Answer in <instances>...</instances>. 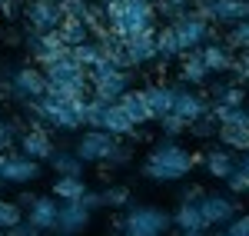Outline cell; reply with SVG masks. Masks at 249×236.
<instances>
[{
    "mask_svg": "<svg viewBox=\"0 0 249 236\" xmlns=\"http://www.w3.org/2000/svg\"><path fill=\"white\" fill-rule=\"evenodd\" d=\"M100 130H107V133H113L120 140H130L136 130V123L126 117V110L120 107V103H107V110H103V127Z\"/></svg>",
    "mask_w": 249,
    "mask_h": 236,
    "instance_id": "obj_22",
    "label": "cell"
},
{
    "mask_svg": "<svg viewBox=\"0 0 249 236\" xmlns=\"http://www.w3.org/2000/svg\"><path fill=\"white\" fill-rule=\"evenodd\" d=\"M70 54H73V60H77V63H83V70H87V67H93L96 60H103V54H100V43H96V40H87V43L70 47Z\"/></svg>",
    "mask_w": 249,
    "mask_h": 236,
    "instance_id": "obj_37",
    "label": "cell"
},
{
    "mask_svg": "<svg viewBox=\"0 0 249 236\" xmlns=\"http://www.w3.org/2000/svg\"><path fill=\"white\" fill-rule=\"evenodd\" d=\"M232 77L239 83H249V50L236 54V63H232Z\"/></svg>",
    "mask_w": 249,
    "mask_h": 236,
    "instance_id": "obj_42",
    "label": "cell"
},
{
    "mask_svg": "<svg viewBox=\"0 0 249 236\" xmlns=\"http://www.w3.org/2000/svg\"><path fill=\"white\" fill-rule=\"evenodd\" d=\"M34 203H37V193H34V190H23V193H17V206L23 210V213H27Z\"/></svg>",
    "mask_w": 249,
    "mask_h": 236,
    "instance_id": "obj_49",
    "label": "cell"
},
{
    "mask_svg": "<svg viewBox=\"0 0 249 236\" xmlns=\"http://www.w3.org/2000/svg\"><path fill=\"white\" fill-rule=\"evenodd\" d=\"M190 10L196 17H203L206 23H216V0H193Z\"/></svg>",
    "mask_w": 249,
    "mask_h": 236,
    "instance_id": "obj_41",
    "label": "cell"
},
{
    "mask_svg": "<svg viewBox=\"0 0 249 236\" xmlns=\"http://www.w3.org/2000/svg\"><path fill=\"white\" fill-rule=\"evenodd\" d=\"M23 130H27V123H20V120H7V117H0V150H3V153H7V150H14Z\"/></svg>",
    "mask_w": 249,
    "mask_h": 236,
    "instance_id": "obj_34",
    "label": "cell"
},
{
    "mask_svg": "<svg viewBox=\"0 0 249 236\" xmlns=\"http://www.w3.org/2000/svg\"><path fill=\"white\" fill-rule=\"evenodd\" d=\"M0 153H3V150H0Z\"/></svg>",
    "mask_w": 249,
    "mask_h": 236,
    "instance_id": "obj_59",
    "label": "cell"
},
{
    "mask_svg": "<svg viewBox=\"0 0 249 236\" xmlns=\"http://www.w3.org/2000/svg\"><path fill=\"white\" fill-rule=\"evenodd\" d=\"M199 210H203V219L213 226H226L232 217H239L243 213V203L236 200V193L232 197H223V193H203V200H199Z\"/></svg>",
    "mask_w": 249,
    "mask_h": 236,
    "instance_id": "obj_9",
    "label": "cell"
},
{
    "mask_svg": "<svg viewBox=\"0 0 249 236\" xmlns=\"http://www.w3.org/2000/svg\"><path fill=\"white\" fill-rule=\"evenodd\" d=\"M23 219V210L17 206V200H3L0 197V230H10Z\"/></svg>",
    "mask_w": 249,
    "mask_h": 236,
    "instance_id": "obj_38",
    "label": "cell"
},
{
    "mask_svg": "<svg viewBox=\"0 0 249 236\" xmlns=\"http://www.w3.org/2000/svg\"><path fill=\"white\" fill-rule=\"evenodd\" d=\"M0 100H3V97H0Z\"/></svg>",
    "mask_w": 249,
    "mask_h": 236,
    "instance_id": "obj_60",
    "label": "cell"
},
{
    "mask_svg": "<svg viewBox=\"0 0 249 236\" xmlns=\"http://www.w3.org/2000/svg\"><path fill=\"white\" fill-rule=\"evenodd\" d=\"M3 40H7L10 47H17V43H23V34H17V30H10V27H7V34H3Z\"/></svg>",
    "mask_w": 249,
    "mask_h": 236,
    "instance_id": "obj_50",
    "label": "cell"
},
{
    "mask_svg": "<svg viewBox=\"0 0 249 236\" xmlns=\"http://www.w3.org/2000/svg\"><path fill=\"white\" fill-rule=\"evenodd\" d=\"M203 166H206L210 177L226 180L239 166V160H236V150H230V146H213L210 153H203Z\"/></svg>",
    "mask_w": 249,
    "mask_h": 236,
    "instance_id": "obj_20",
    "label": "cell"
},
{
    "mask_svg": "<svg viewBox=\"0 0 249 236\" xmlns=\"http://www.w3.org/2000/svg\"><path fill=\"white\" fill-rule=\"evenodd\" d=\"M57 213H60V200L50 193V197H37V203L23 213V219L34 223L40 233H53V226H57Z\"/></svg>",
    "mask_w": 249,
    "mask_h": 236,
    "instance_id": "obj_14",
    "label": "cell"
},
{
    "mask_svg": "<svg viewBox=\"0 0 249 236\" xmlns=\"http://www.w3.org/2000/svg\"><path fill=\"white\" fill-rule=\"evenodd\" d=\"M43 73H47L50 83H90V80H87V70H83V63H77L73 54L63 57V60H57V63H50V67H43Z\"/></svg>",
    "mask_w": 249,
    "mask_h": 236,
    "instance_id": "obj_19",
    "label": "cell"
},
{
    "mask_svg": "<svg viewBox=\"0 0 249 236\" xmlns=\"http://www.w3.org/2000/svg\"><path fill=\"white\" fill-rule=\"evenodd\" d=\"M206 97L213 103H246V87L239 80H213Z\"/></svg>",
    "mask_w": 249,
    "mask_h": 236,
    "instance_id": "obj_24",
    "label": "cell"
},
{
    "mask_svg": "<svg viewBox=\"0 0 249 236\" xmlns=\"http://www.w3.org/2000/svg\"><path fill=\"white\" fill-rule=\"evenodd\" d=\"M223 43H226L230 50H236V54L249 50V20H239V23L226 27V34H223Z\"/></svg>",
    "mask_w": 249,
    "mask_h": 236,
    "instance_id": "obj_32",
    "label": "cell"
},
{
    "mask_svg": "<svg viewBox=\"0 0 249 236\" xmlns=\"http://www.w3.org/2000/svg\"><path fill=\"white\" fill-rule=\"evenodd\" d=\"M206 236H230V233H226V226H213V230H206Z\"/></svg>",
    "mask_w": 249,
    "mask_h": 236,
    "instance_id": "obj_52",
    "label": "cell"
},
{
    "mask_svg": "<svg viewBox=\"0 0 249 236\" xmlns=\"http://www.w3.org/2000/svg\"><path fill=\"white\" fill-rule=\"evenodd\" d=\"M7 186V180H3V153H0V190Z\"/></svg>",
    "mask_w": 249,
    "mask_h": 236,
    "instance_id": "obj_55",
    "label": "cell"
},
{
    "mask_svg": "<svg viewBox=\"0 0 249 236\" xmlns=\"http://www.w3.org/2000/svg\"><path fill=\"white\" fill-rule=\"evenodd\" d=\"M190 133H193L196 140H210V137H216V133H219V120L213 117V110L193 120V123H190Z\"/></svg>",
    "mask_w": 249,
    "mask_h": 236,
    "instance_id": "obj_36",
    "label": "cell"
},
{
    "mask_svg": "<svg viewBox=\"0 0 249 236\" xmlns=\"http://www.w3.org/2000/svg\"><path fill=\"white\" fill-rule=\"evenodd\" d=\"M213 117L219 127H249V110L243 103H213Z\"/></svg>",
    "mask_w": 249,
    "mask_h": 236,
    "instance_id": "obj_28",
    "label": "cell"
},
{
    "mask_svg": "<svg viewBox=\"0 0 249 236\" xmlns=\"http://www.w3.org/2000/svg\"><path fill=\"white\" fill-rule=\"evenodd\" d=\"M170 23H173V30L179 34L183 50H199L203 43H219V40H223V37H219V23H206L203 17H196L190 7L179 10Z\"/></svg>",
    "mask_w": 249,
    "mask_h": 236,
    "instance_id": "obj_6",
    "label": "cell"
},
{
    "mask_svg": "<svg viewBox=\"0 0 249 236\" xmlns=\"http://www.w3.org/2000/svg\"><path fill=\"white\" fill-rule=\"evenodd\" d=\"M50 193H53L60 203L80 200L83 193H87V180H83V177H57V180H53V186H50Z\"/></svg>",
    "mask_w": 249,
    "mask_h": 236,
    "instance_id": "obj_30",
    "label": "cell"
},
{
    "mask_svg": "<svg viewBox=\"0 0 249 236\" xmlns=\"http://www.w3.org/2000/svg\"><path fill=\"white\" fill-rule=\"evenodd\" d=\"M176 87H179V83H146V87H143V93H146V100H150L156 120L166 117V113H173V103H176Z\"/></svg>",
    "mask_w": 249,
    "mask_h": 236,
    "instance_id": "obj_21",
    "label": "cell"
},
{
    "mask_svg": "<svg viewBox=\"0 0 249 236\" xmlns=\"http://www.w3.org/2000/svg\"><path fill=\"white\" fill-rule=\"evenodd\" d=\"M239 20H249V0H216V23L232 27Z\"/></svg>",
    "mask_w": 249,
    "mask_h": 236,
    "instance_id": "obj_26",
    "label": "cell"
},
{
    "mask_svg": "<svg viewBox=\"0 0 249 236\" xmlns=\"http://www.w3.org/2000/svg\"><path fill=\"white\" fill-rule=\"evenodd\" d=\"M183 43H179V34L173 30V23H163L156 27V60L160 67H170L173 60H183Z\"/></svg>",
    "mask_w": 249,
    "mask_h": 236,
    "instance_id": "obj_17",
    "label": "cell"
},
{
    "mask_svg": "<svg viewBox=\"0 0 249 236\" xmlns=\"http://www.w3.org/2000/svg\"><path fill=\"white\" fill-rule=\"evenodd\" d=\"M173 236H206V230H176Z\"/></svg>",
    "mask_w": 249,
    "mask_h": 236,
    "instance_id": "obj_51",
    "label": "cell"
},
{
    "mask_svg": "<svg viewBox=\"0 0 249 236\" xmlns=\"http://www.w3.org/2000/svg\"><path fill=\"white\" fill-rule=\"evenodd\" d=\"M239 166H243V170H249V150L243 153V157H239Z\"/></svg>",
    "mask_w": 249,
    "mask_h": 236,
    "instance_id": "obj_54",
    "label": "cell"
},
{
    "mask_svg": "<svg viewBox=\"0 0 249 236\" xmlns=\"http://www.w3.org/2000/svg\"><path fill=\"white\" fill-rule=\"evenodd\" d=\"M7 236H43L37 230V226H34V223H27V219H20L17 226H10V230H7Z\"/></svg>",
    "mask_w": 249,
    "mask_h": 236,
    "instance_id": "obj_48",
    "label": "cell"
},
{
    "mask_svg": "<svg viewBox=\"0 0 249 236\" xmlns=\"http://www.w3.org/2000/svg\"><path fill=\"white\" fill-rule=\"evenodd\" d=\"M103 17L113 37L126 40L140 30L156 27V7L153 0H113V3H103Z\"/></svg>",
    "mask_w": 249,
    "mask_h": 236,
    "instance_id": "obj_2",
    "label": "cell"
},
{
    "mask_svg": "<svg viewBox=\"0 0 249 236\" xmlns=\"http://www.w3.org/2000/svg\"><path fill=\"white\" fill-rule=\"evenodd\" d=\"M203 50V60H206V67H210L213 73H232V63H236V50H230L223 40L219 43H203L199 47Z\"/></svg>",
    "mask_w": 249,
    "mask_h": 236,
    "instance_id": "obj_23",
    "label": "cell"
},
{
    "mask_svg": "<svg viewBox=\"0 0 249 236\" xmlns=\"http://www.w3.org/2000/svg\"><path fill=\"white\" fill-rule=\"evenodd\" d=\"M126 54L133 60V67H146L156 60V27L140 30L133 37H126Z\"/></svg>",
    "mask_w": 249,
    "mask_h": 236,
    "instance_id": "obj_16",
    "label": "cell"
},
{
    "mask_svg": "<svg viewBox=\"0 0 249 236\" xmlns=\"http://www.w3.org/2000/svg\"><path fill=\"white\" fill-rule=\"evenodd\" d=\"M116 140L113 133H107V130H100V127H87L83 133H80L77 140V157L83 160V163H103V160L113 153V146H116Z\"/></svg>",
    "mask_w": 249,
    "mask_h": 236,
    "instance_id": "obj_8",
    "label": "cell"
},
{
    "mask_svg": "<svg viewBox=\"0 0 249 236\" xmlns=\"http://www.w3.org/2000/svg\"><path fill=\"white\" fill-rule=\"evenodd\" d=\"M0 3H7V0H0Z\"/></svg>",
    "mask_w": 249,
    "mask_h": 236,
    "instance_id": "obj_58",
    "label": "cell"
},
{
    "mask_svg": "<svg viewBox=\"0 0 249 236\" xmlns=\"http://www.w3.org/2000/svg\"><path fill=\"white\" fill-rule=\"evenodd\" d=\"M116 103L126 110V117L133 120L136 127H146L150 120H156L153 107H150V100H146V93H143V90H133V87H130V90H126V93H123L120 100H116Z\"/></svg>",
    "mask_w": 249,
    "mask_h": 236,
    "instance_id": "obj_18",
    "label": "cell"
},
{
    "mask_svg": "<svg viewBox=\"0 0 249 236\" xmlns=\"http://www.w3.org/2000/svg\"><path fill=\"white\" fill-rule=\"evenodd\" d=\"M210 77H213V70L203 60V50H186L183 63H179V83H186V87H206Z\"/></svg>",
    "mask_w": 249,
    "mask_h": 236,
    "instance_id": "obj_15",
    "label": "cell"
},
{
    "mask_svg": "<svg viewBox=\"0 0 249 236\" xmlns=\"http://www.w3.org/2000/svg\"><path fill=\"white\" fill-rule=\"evenodd\" d=\"M203 193H206V190H203L199 183H186V186L179 190V203H199Z\"/></svg>",
    "mask_w": 249,
    "mask_h": 236,
    "instance_id": "obj_46",
    "label": "cell"
},
{
    "mask_svg": "<svg viewBox=\"0 0 249 236\" xmlns=\"http://www.w3.org/2000/svg\"><path fill=\"white\" fill-rule=\"evenodd\" d=\"M170 3H173V7H179V10H186V7H190L193 0H170Z\"/></svg>",
    "mask_w": 249,
    "mask_h": 236,
    "instance_id": "obj_53",
    "label": "cell"
},
{
    "mask_svg": "<svg viewBox=\"0 0 249 236\" xmlns=\"http://www.w3.org/2000/svg\"><path fill=\"white\" fill-rule=\"evenodd\" d=\"M226 233L230 236H249V213H239L226 223Z\"/></svg>",
    "mask_w": 249,
    "mask_h": 236,
    "instance_id": "obj_45",
    "label": "cell"
},
{
    "mask_svg": "<svg viewBox=\"0 0 249 236\" xmlns=\"http://www.w3.org/2000/svg\"><path fill=\"white\" fill-rule=\"evenodd\" d=\"M216 140H219L223 146L236 150V153H246L249 150V127H219Z\"/></svg>",
    "mask_w": 249,
    "mask_h": 236,
    "instance_id": "obj_31",
    "label": "cell"
},
{
    "mask_svg": "<svg viewBox=\"0 0 249 236\" xmlns=\"http://www.w3.org/2000/svg\"><path fill=\"white\" fill-rule=\"evenodd\" d=\"M23 50L37 67H50L57 60L70 57V47L63 43V37L57 30H34V27L23 30Z\"/></svg>",
    "mask_w": 249,
    "mask_h": 236,
    "instance_id": "obj_5",
    "label": "cell"
},
{
    "mask_svg": "<svg viewBox=\"0 0 249 236\" xmlns=\"http://www.w3.org/2000/svg\"><path fill=\"white\" fill-rule=\"evenodd\" d=\"M90 210L80 203V200H70V203H60L57 213V226H53V236H80L87 226H90Z\"/></svg>",
    "mask_w": 249,
    "mask_h": 236,
    "instance_id": "obj_11",
    "label": "cell"
},
{
    "mask_svg": "<svg viewBox=\"0 0 249 236\" xmlns=\"http://www.w3.org/2000/svg\"><path fill=\"white\" fill-rule=\"evenodd\" d=\"M203 163V153H190L186 146H179L173 137H163L153 143V150L143 157L140 173L153 183H179L193 173V166Z\"/></svg>",
    "mask_w": 249,
    "mask_h": 236,
    "instance_id": "obj_1",
    "label": "cell"
},
{
    "mask_svg": "<svg viewBox=\"0 0 249 236\" xmlns=\"http://www.w3.org/2000/svg\"><path fill=\"white\" fill-rule=\"evenodd\" d=\"M126 236H166L173 230V213L146 203H130L126 206Z\"/></svg>",
    "mask_w": 249,
    "mask_h": 236,
    "instance_id": "obj_4",
    "label": "cell"
},
{
    "mask_svg": "<svg viewBox=\"0 0 249 236\" xmlns=\"http://www.w3.org/2000/svg\"><path fill=\"white\" fill-rule=\"evenodd\" d=\"M50 166L57 170V177H83L87 173V163L77 157V150L70 153V150H60V146H57V153L50 157Z\"/></svg>",
    "mask_w": 249,
    "mask_h": 236,
    "instance_id": "obj_27",
    "label": "cell"
},
{
    "mask_svg": "<svg viewBox=\"0 0 249 236\" xmlns=\"http://www.w3.org/2000/svg\"><path fill=\"white\" fill-rule=\"evenodd\" d=\"M57 3H60V0H57Z\"/></svg>",
    "mask_w": 249,
    "mask_h": 236,
    "instance_id": "obj_61",
    "label": "cell"
},
{
    "mask_svg": "<svg viewBox=\"0 0 249 236\" xmlns=\"http://www.w3.org/2000/svg\"><path fill=\"white\" fill-rule=\"evenodd\" d=\"M57 34L63 37V43L67 47H77V43H87V40H93V34H90V27L83 23L80 17H63L57 27Z\"/></svg>",
    "mask_w": 249,
    "mask_h": 236,
    "instance_id": "obj_29",
    "label": "cell"
},
{
    "mask_svg": "<svg viewBox=\"0 0 249 236\" xmlns=\"http://www.w3.org/2000/svg\"><path fill=\"white\" fill-rule=\"evenodd\" d=\"M87 80L93 87V97L107 100V103H116L130 87H133V70H120L110 60H96L93 67H87Z\"/></svg>",
    "mask_w": 249,
    "mask_h": 236,
    "instance_id": "obj_3",
    "label": "cell"
},
{
    "mask_svg": "<svg viewBox=\"0 0 249 236\" xmlns=\"http://www.w3.org/2000/svg\"><path fill=\"white\" fill-rule=\"evenodd\" d=\"M60 20H63V10L57 0H27L23 3V23L34 30H57Z\"/></svg>",
    "mask_w": 249,
    "mask_h": 236,
    "instance_id": "obj_10",
    "label": "cell"
},
{
    "mask_svg": "<svg viewBox=\"0 0 249 236\" xmlns=\"http://www.w3.org/2000/svg\"><path fill=\"white\" fill-rule=\"evenodd\" d=\"M80 203H83L90 213H96V210H103V193H100V190H87V193L80 197Z\"/></svg>",
    "mask_w": 249,
    "mask_h": 236,
    "instance_id": "obj_47",
    "label": "cell"
},
{
    "mask_svg": "<svg viewBox=\"0 0 249 236\" xmlns=\"http://www.w3.org/2000/svg\"><path fill=\"white\" fill-rule=\"evenodd\" d=\"M100 193H103V210H126L133 203L130 200V186H123V183H113V186H107Z\"/></svg>",
    "mask_w": 249,
    "mask_h": 236,
    "instance_id": "obj_33",
    "label": "cell"
},
{
    "mask_svg": "<svg viewBox=\"0 0 249 236\" xmlns=\"http://www.w3.org/2000/svg\"><path fill=\"white\" fill-rule=\"evenodd\" d=\"M96 3H113V0H96Z\"/></svg>",
    "mask_w": 249,
    "mask_h": 236,
    "instance_id": "obj_57",
    "label": "cell"
},
{
    "mask_svg": "<svg viewBox=\"0 0 249 236\" xmlns=\"http://www.w3.org/2000/svg\"><path fill=\"white\" fill-rule=\"evenodd\" d=\"M17 150L40 163H50V157L57 153V143H53V133H47V130H23L17 140Z\"/></svg>",
    "mask_w": 249,
    "mask_h": 236,
    "instance_id": "obj_13",
    "label": "cell"
},
{
    "mask_svg": "<svg viewBox=\"0 0 249 236\" xmlns=\"http://www.w3.org/2000/svg\"><path fill=\"white\" fill-rule=\"evenodd\" d=\"M87 7H90V0H60L63 17H83V14H87Z\"/></svg>",
    "mask_w": 249,
    "mask_h": 236,
    "instance_id": "obj_44",
    "label": "cell"
},
{
    "mask_svg": "<svg viewBox=\"0 0 249 236\" xmlns=\"http://www.w3.org/2000/svg\"><path fill=\"white\" fill-rule=\"evenodd\" d=\"M156 123H160L163 137H173V140H176V137H183V133L190 130V123H186V120L179 117V113H166V117H160Z\"/></svg>",
    "mask_w": 249,
    "mask_h": 236,
    "instance_id": "obj_39",
    "label": "cell"
},
{
    "mask_svg": "<svg viewBox=\"0 0 249 236\" xmlns=\"http://www.w3.org/2000/svg\"><path fill=\"white\" fill-rule=\"evenodd\" d=\"M210 110H213V100L206 97V93H196V90H190L186 83H179V87H176L173 113H179L186 123H193L196 117H203V113H210Z\"/></svg>",
    "mask_w": 249,
    "mask_h": 236,
    "instance_id": "obj_12",
    "label": "cell"
},
{
    "mask_svg": "<svg viewBox=\"0 0 249 236\" xmlns=\"http://www.w3.org/2000/svg\"><path fill=\"white\" fill-rule=\"evenodd\" d=\"M107 236H126V233H123V230H110Z\"/></svg>",
    "mask_w": 249,
    "mask_h": 236,
    "instance_id": "obj_56",
    "label": "cell"
},
{
    "mask_svg": "<svg viewBox=\"0 0 249 236\" xmlns=\"http://www.w3.org/2000/svg\"><path fill=\"white\" fill-rule=\"evenodd\" d=\"M23 3L27 0H7V3H0V17H7L10 23L14 20H23Z\"/></svg>",
    "mask_w": 249,
    "mask_h": 236,
    "instance_id": "obj_43",
    "label": "cell"
},
{
    "mask_svg": "<svg viewBox=\"0 0 249 236\" xmlns=\"http://www.w3.org/2000/svg\"><path fill=\"white\" fill-rule=\"evenodd\" d=\"M226 186H230V193H236V197H243V193H249V170H243V166H236L230 177L223 180Z\"/></svg>",
    "mask_w": 249,
    "mask_h": 236,
    "instance_id": "obj_40",
    "label": "cell"
},
{
    "mask_svg": "<svg viewBox=\"0 0 249 236\" xmlns=\"http://www.w3.org/2000/svg\"><path fill=\"white\" fill-rule=\"evenodd\" d=\"M130 160H133V143H120V140H116L113 153L100 163V173H110V170H116V166H126Z\"/></svg>",
    "mask_w": 249,
    "mask_h": 236,
    "instance_id": "obj_35",
    "label": "cell"
},
{
    "mask_svg": "<svg viewBox=\"0 0 249 236\" xmlns=\"http://www.w3.org/2000/svg\"><path fill=\"white\" fill-rule=\"evenodd\" d=\"M173 230H210L199 203H179L176 213H173Z\"/></svg>",
    "mask_w": 249,
    "mask_h": 236,
    "instance_id": "obj_25",
    "label": "cell"
},
{
    "mask_svg": "<svg viewBox=\"0 0 249 236\" xmlns=\"http://www.w3.org/2000/svg\"><path fill=\"white\" fill-rule=\"evenodd\" d=\"M40 173H43L40 160L27 157L20 150H7L3 153V180H7V186H27V183L40 180Z\"/></svg>",
    "mask_w": 249,
    "mask_h": 236,
    "instance_id": "obj_7",
    "label": "cell"
}]
</instances>
